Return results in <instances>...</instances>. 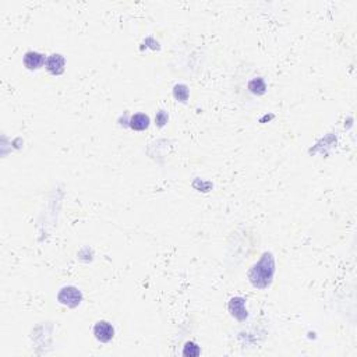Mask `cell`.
Listing matches in <instances>:
<instances>
[{"label":"cell","instance_id":"cell-1","mask_svg":"<svg viewBox=\"0 0 357 357\" xmlns=\"http://www.w3.org/2000/svg\"><path fill=\"white\" fill-rule=\"evenodd\" d=\"M275 273V260L271 253H264L261 260L254 264L248 272L251 284L257 289H267L272 283Z\"/></svg>","mask_w":357,"mask_h":357},{"label":"cell","instance_id":"cell-2","mask_svg":"<svg viewBox=\"0 0 357 357\" xmlns=\"http://www.w3.org/2000/svg\"><path fill=\"white\" fill-rule=\"evenodd\" d=\"M57 300L60 301L61 304H64V306L74 308V307H77L78 304L81 303L83 295H81V292L78 289H76V288L67 286V288H63V289L59 292Z\"/></svg>","mask_w":357,"mask_h":357},{"label":"cell","instance_id":"cell-3","mask_svg":"<svg viewBox=\"0 0 357 357\" xmlns=\"http://www.w3.org/2000/svg\"><path fill=\"white\" fill-rule=\"evenodd\" d=\"M94 335L96 339L102 342V343H108L109 340H112L113 335H115V329L111 324L106 321H99L95 324L94 327Z\"/></svg>","mask_w":357,"mask_h":357},{"label":"cell","instance_id":"cell-4","mask_svg":"<svg viewBox=\"0 0 357 357\" xmlns=\"http://www.w3.org/2000/svg\"><path fill=\"white\" fill-rule=\"evenodd\" d=\"M229 311L239 321H244L245 318L248 317L247 308H245V300L243 297H233L229 301Z\"/></svg>","mask_w":357,"mask_h":357},{"label":"cell","instance_id":"cell-5","mask_svg":"<svg viewBox=\"0 0 357 357\" xmlns=\"http://www.w3.org/2000/svg\"><path fill=\"white\" fill-rule=\"evenodd\" d=\"M64 66H66V59L59 53L55 55H50L46 59V70L55 76H59L61 73L64 72Z\"/></svg>","mask_w":357,"mask_h":357},{"label":"cell","instance_id":"cell-6","mask_svg":"<svg viewBox=\"0 0 357 357\" xmlns=\"http://www.w3.org/2000/svg\"><path fill=\"white\" fill-rule=\"evenodd\" d=\"M45 56L38 52H27L24 56V66L27 67L28 70H38L44 66Z\"/></svg>","mask_w":357,"mask_h":357},{"label":"cell","instance_id":"cell-7","mask_svg":"<svg viewBox=\"0 0 357 357\" xmlns=\"http://www.w3.org/2000/svg\"><path fill=\"white\" fill-rule=\"evenodd\" d=\"M150 126V117L144 113H137L130 119V127L135 131H142Z\"/></svg>","mask_w":357,"mask_h":357},{"label":"cell","instance_id":"cell-8","mask_svg":"<svg viewBox=\"0 0 357 357\" xmlns=\"http://www.w3.org/2000/svg\"><path fill=\"white\" fill-rule=\"evenodd\" d=\"M248 89H250L253 94L262 95L265 94L267 85H265L262 78H254V80H251L250 84H248Z\"/></svg>","mask_w":357,"mask_h":357},{"label":"cell","instance_id":"cell-9","mask_svg":"<svg viewBox=\"0 0 357 357\" xmlns=\"http://www.w3.org/2000/svg\"><path fill=\"white\" fill-rule=\"evenodd\" d=\"M173 95L180 102H186V100L189 99V88L184 84H177L174 87V89H173Z\"/></svg>","mask_w":357,"mask_h":357},{"label":"cell","instance_id":"cell-10","mask_svg":"<svg viewBox=\"0 0 357 357\" xmlns=\"http://www.w3.org/2000/svg\"><path fill=\"white\" fill-rule=\"evenodd\" d=\"M200 347L195 345L194 342H187L186 345H184V349H183V356L186 357H195V356H200Z\"/></svg>","mask_w":357,"mask_h":357},{"label":"cell","instance_id":"cell-11","mask_svg":"<svg viewBox=\"0 0 357 357\" xmlns=\"http://www.w3.org/2000/svg\"><path fill=\"white\" fill-rule=\"evenodd\" d=\"M156 123H158V126H163L165 123L167 122V113L165 111H159L158 113H156V117H155Z\"/></svg>","mask_w":357,"mask_h":357}]
</instances>
